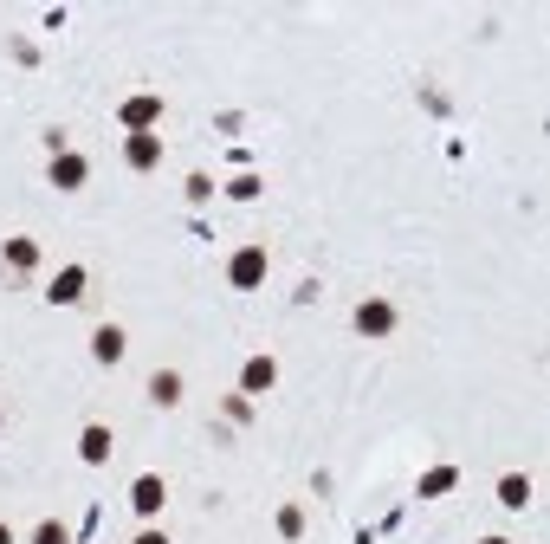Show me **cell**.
Listing matches in <instances>:
<instances>
[{"instance_id": "obj_2", "label": "cell", "mask_w": 550, "mask_h": 544, "mask_svg": "<svg viewBox=\"0 0 550 544\" xmlns=\"http://www.w3.org/2000/svg\"><path fill=\"white\" fill-rule=\"evenodd\" d=\"M46 182L59 188V195H72V188H85V182H91V162L78 156V149H59V156L46 162Z\"/></svg>"}, {"instance_id": "obj_17", "label": "cell", "mask_w": 550, "mask_h": 544, "mask_svg": "<svg viewBox=\"0 0 550 544\" xmlns=\"http://www.w3.org/2000/svg\"><path fill=\"white\" fill-rule=\"evenodd\" d=\"M259 188H266L259 175H233V182H227V195H233V201H259Z\"/></svg>"}, {"instance_id": "obj_13", "label": "cell", "mask_w": 550, "mask_h": 544, "mask_svg": "<svg viewBox=\"0 0 550 544\" xmlns=\"http://www.w3.org/2000/svg\"><path fill=\"white\" fill-rule=\"evenodd\" d=\"M453 486H460V467H434V473H421L415 493L421 499H440V493H453Z\"/></svg>"}, {"instance_id": "obj_16", "label": "cell", "mask_w": 550, "mask_h": 544, "mask_svg": "<svg viewBox=\"0 0 550 544\" xmlns=\"http://www.w3.org/2000/svg\"><path fill=\"white\" fill-rule=\"evenodd\" d=\"M26 544H72V532H65L59 519H39V525H33V538H26Z\"/></svg>"}, {"instance_id": "obj_20", "label": "cell", "mask_w": 550, "mask_h": 544, "mask_svg": "<svg viewBox=\"0 0 550 544\" xmlns=\"http://www.w3.org/2000/svg\"><path fill=\"white\" fill-rule=\"evenodd\" d=\"M479 544H512V538H479Z\"/></svg>"}, {"instance_id": "obj_12", "label": "cell", "mask_w": 550, "mask_h": 544, "mask_svg": "<svg viewBox=\"0 0 550 544\" xmlns=\"http://www.w3.org/2000/svg\"><path fill=\"white\" fill-rule=\"evenodd\" d=\"M149 402H156V408L182 402V370H156V376H149Z\"/></svg>"}, {"instance_id": "obj_10", "label": "cell", "mask_w": 550, "mask_h": 544, "mask_svg": "<svg viewBox=\"0 0 550 544\" xmlns=\"http://www.w3.org/2000/svg\"><path fill=\"white\" fill-rule=\"evenodd\" d=\"M123 350H130L123 324H98V331H91V357H98V363H123Z\"/></svg>"}, {"instance_id": "obj_5", "label": "cell", "mask_w": 550, "mask_h": 544, "mask_svg": "<svg viewBox=\"0 0 550 544\" xmlns=\"http://www.w3.org/2000/svg\"><path fill=\"white\" fill-rule=\"evenodd\" d=\"M350 324H356L363 337H389V331H395V305H389V298H363V305L350 311Z\"/></svg>"}, {"instance_id": "obj_21", "label": "cell", "mask_w": 550, "mask_h": 544, "mask_svg": "<svg viewBox=\"0 0 550 544\" xmlns=\"http://www.w3.org/2000/svg\"><path fill=\"white\" fill-rule=\"evenodd\" d=\"M0 428H7V408H0Z\"/></svg>"}, {"instance_id": "obj_6", "label": "cell", "mask_w": 550, "mask_h": 544, "mask_svg": "<svg viewBox=\"0 0 550 544\" xmlns=\"http://www.w3.org/2000/svg\"><path fill=\"white\" fill-rule=\"evenodd\" d=\"M110 454H117L110 428H104V421H85V428H78V460H85V467H104Z\"/></svg>"}, {"instance_id": "obj_8", "label": "cell", "mask_w": 550, "mask_h": 544, "mask_svg": "<svg viewBox=\"0 0 550 544\" xmlns=\"http://www.w3.org/2000/svg\"><path fill=\"white\" fill-rule=\"evenodd\" d=\"M85 285H91L85 266H59V272H52V285H46V298H52V305H78V298H85Z\"/></svg>"}, {"instance_id": "obj_7", "label": "cell", "mask_w": 550, "mask_h": 544, "mask_svg": "<svg viewBox=\"0 0 550 544\" xmlns=\"http://www.w3.org/2000/svg\"><path fill=\"white\" fill-rule=\"evenodd\" d=\"M123 162H130V169H156V162H162V130L123 136Z\"/></svg>"}, {"instance_id": "obj_15", "label": "cell", "mask_w": 550, "mask_h": 544, "mask_svg": "<svg viewBox=\"0 0 550 544\" xmlns=\"http://www.w3.org/2000/svg\"><path fill=\"white\" fill-rule=\"evenodd\" d=\"M279 538H305V506H279Z\"/></svg>"}, {"instance_id": "obj_18", "label": "cell", "mask_w": 550, "mask_h": 544, "mask_svg": "<svg viewBox=\"0 0 550 544\" xmlns=\"http://www.w3.org/2000/svg\"><path fill=\"white\" fill-rule=\"evenodd\" d=\"M136 544H169V538H162V532H136Z\"/></svg>"}, {"instance_id": "obj_14", "label": "cell", "mask_w": 550, "mask_h": 544, "mask_svg": "<svg viewBox=\"0 0 550 544\" xmlns=\"http://www.w3.org/2000/svg\"><path fill=\"white\" fill-rule=\"evenodd\" d=\"M7 266H13V272H33V266H39V240L13 234V240H7Z\"/></svg>"}, {"instance_id": "obj_3", "label": "cell", "mask_w": 550, "mask_h": 544, "mask_svg": "<svg viewBox=\"0 0 550 544\" xmlns=\"http://www.w3.org/2000/svg\"><path fill=\"white\" fill-rule=\"evenodd\" d=\"M117 124L130 130V136H136V130H156V124H162V98H156V91H136V98H123V104H117Z\"/></svg>"}, {"instance_id": "obj_11", "label": "cell", "mask_w": 550, "mask_h": 544, "mask_svg": "<svg viewBox=\"0 0 550 544\" xmlns=\"http://www.w3.org/2000/svg\"><path fill=\"white\" fill-rule=\"evenodd\" d=\"M531 499H538V486H531L525 473H505V480H499V506H505V512H525Z\"/></svg>"}, {"instance_id": "obj_1", "label": "cell", "mask_w": 550, "mask_h": 544, "mask_svg": "<svg viewBox=\"0 0 550 544\" xmlns=\"http://www.w3.org/2000/svg\"><path fill=\"white\" fill-rule=\"evenodd\" d=\"M266 272H272L266 247H240V253L227 260V285H233V292H259V285H266Z\"/></svg>"}, {"instance_id": "obj_19", "label": "cell", "mask_w": 550, "mask_h": 544, "mask_svg": "<svg viewBox=\"0 0 550 544\" xmlns=\"http://www.w3.org/2000/svg\"><path fill=\"white\" fill-rule=\"evenodd\" d=\"M0 544H13V525H0Z\"/></svg>"}, {"instance_id": "obj_9", "label": "cell", "mask_w": 550, "mask_h": 544, "mask_svg": "<svg viewBox=\"0 0 550 544\" xmlns=\"http://www.w3.org/2000/svg\"><path fill=\"white\" fill-rule=\"evenodd\" d=\"M272 383H279V363L272 357H246L240 363V396H272Z\"/></svg>"}, {"instance_id": "obj_4", "label": "cell", "mask_w": 550, "mask_h": 544, "mask_svg": "<svg viewBox=\"0 0 550 544\" xmlns=\"http://www.w3.org/2000/svg\"><path fill=\"white\" fill-rule=\"evenodd\" d=\"M130 506L143 512V519H156V512L169 506V480H162V473H136L130 480Z\"/></svg>"}]
</instances>
